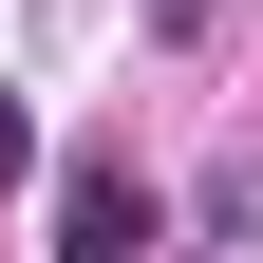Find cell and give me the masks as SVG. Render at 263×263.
<instances>
[{"label": "cell", "mask_w": 263, "mask_h": 263, "mask_svg": "<svg viewBox=\"0 0 263 263\" xmlns=\"http://www.w3.org/2000/svg\"><path fill=\"white\" fill-rule=\"evenodd\" d=\"M151 245H170V207H151L113 151H76V170H57V263H151Z\"/></svg>", "instance_id": "1"}, {"label": "cell", "mask_w": 263, "mask_h": 263, "mask_svg": "<svg viewBox=\"0 0 263 263\" xmlns=\"http://www.w3.org/2000/svg\"><path fill=\"white\" fill-rule=\"evenodd\" d=\"M19 170H38V94H0V188H19Z\"/></svg>", "instance_id": "2"}]
</instances>
